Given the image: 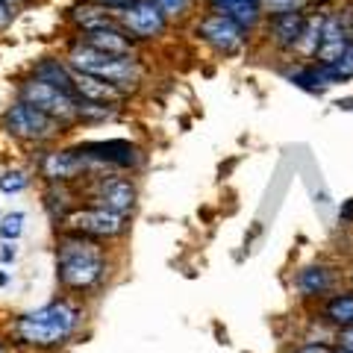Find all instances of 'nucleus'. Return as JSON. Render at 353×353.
Instances as JSON below:
<instances>
[{
    "mask_svg": "<svg viewBox=\"0 0 353 353\" xmlns=\"http://www.w3.org/2000/svg\"><path fill=\"white\" fill-rule=\"evenodd\" d=\"M83 324V306L71 301V297H59L50 301L39 309L18 315L9 324V339L18 347L36 350V353H48V350H59L77 336V330Z\"/></svg>",
    "mask_w": 353,
    "mask_h": 353,
    "instance_id": "obj_1",
    "label": "nucleus"
},
{
    "mask_svg": "<svg viewBox=\"0 0 353 353\" xmlns=\"http://www.w3.org/2000/svg\"><path fill=\"white\" fill-rule=\"evenodd\" d=\"M109 262L106 241L62 230L57 236V283L68 294H92L106 283Z\"/></svg>",
    "mask_w": 353,
    "mask_h": 353,
    "instance_id": "obj_2",
    "label": "nucleus"
},
{
    "mask_svg": "<svg viewBox=\"0 0 353 353\" xmlns=\"http://www.w3.org/2000/svg\"><path fill=\"white\" fill-rule=\"evenodd\" d=\"M65 59L74 71L80 74H92V77H101L106 83H115L121 88L132 92L136 85H141L145 80V65L139 62V57H115V53H103V50H94L83 44L80 39L71 41Z\"/></svg>",
    "mask_w": 353,
    "mask_h": 353,
    "instance_id": "obj_3",
    "label": "nucleus"
},
{
    "mask_svg": "<svg viewBox=\"0 0 353 353\" xmlns=\"http://www.w3.org/2000/svg\"><path fill=\"white\" fill-rule=\"evenodd\" d=\"M0 127H3L12 139L24 141V145H36V148L53 145V141L68 130L62 121L50 118L48 112H41V109H36L27 101H18V97L3 109V115H0Z\"/></svg>",
    "mask_w": 353,
    "mask_h": 353,
    "instance_id": "obj_4",
    "label": "nucleus"
},
{
    "mask_svg": "<svg viewBox=\"0 0 353 353\" xmlns=\"http://www.w3.org/2000/svg\"><path fill=\"white\" fill-rule=\"evenodd\" d=\"M194 36L224 59H236L250 48V32L239 27L233 18L215 12V9L194 18Z\"/></svg>",
    "mask_w": 353,
    "mask_h": 353,
    "instance_id": "obj_5",
    "label": "nucleus"
},
{
    "mask_svg": "<svg viewBox=\"0 0 353 353\" xmlns=\"http://www.w3.org/2000/svg\"><path fill=\"white\" fill-rule=\"evenodd\" d=\"M59 227L68 230V233H80V236L97 239V241H118L130 233V215H118L112 209L83 203V206H77Z\"/></svg>",
    "mask_w": 353,
    "mask_h": 353,
    "instance_id": "obj_6",
    "label": "nucleus"
},
{
    "mask_svg": "<svg viewBox=\"0 0 353 353\" xmlns=\"http://www.w3.org/2000/svg\"><path fill=\"white\" fill-rule=\"evenodd\" d=\"M85 197L92 206L112 209L118 215H132L139 206V185L124 174L101 171L85 180Z\"/></svg>",
    "mask_w": 353,
    "mask_h": 353,
    "instance_id": "obj_7",
    "label": "nucleus"
},
{
    "mask_svg": "<svg viewBox=\"0 0 353 353\" xmlns=\"http://www.w3.org/2000/svg\"><path fill=\"white\" fill-rule=\"evenodd\" d=\"M18 101L32 103L36 109H41V112H48L50 118L62 121L65 127L77 124V103H80V97L74 92H65L59 85L36 80V77H27V80L18 83Z\"/></svg>",
    "mask_w": 353,
    "mask_h": 353,
    "instance_id": "obj_8",
    "label": "nucleus"
},
{
    "mask_svg": "<svg viewBox=\"0 0 353 353\" xmlns=\"http://www.w3.org/2000/svg\"><path fill=\"white\" fill-rule=\"evenodd\" d=\"M36 171L41 174L44 183H62V185L80 183V180H88L92 174H97L92 159H85L77 148H48V150H39Z\"/></svg>",
    "mask_w": 353,
    "mask_h": 353,
    "instance_id": "obj_9",
    "label": "nucleus"
},
{
    "mask_svg": "<svg viewBox=\"0 0 353 353\" xmlns=\"http://www.w3.org/2000/svg\"><path fill=\"white\" fill-rule=\"evenodd\" d=\"M77 150L101 171H136L145 162V153L139 145H132L127 139H106V141H77Z\"/></svg>",
    "mask_w": 353,
    "mask_h": 353,
    "instance_id": "obj_10",
    "label": "nucleus"
},
{
    "mask_svg": "<svg viewBox=\"0 0 353 353\" xmlns=\"http://www.w3.org/2000/svg\"><path fill=\"white\" fill-rule=\"evenodd\" d=\"M345 280H347V274L339 271V265L318 259V262H309V265H303V268H297L294 277H292V285H294V292H297L301 301L321 303L327 294L341 289Z\"/></svg>",
    "mask_w": 353,
    "mask_h": 353,
    "instance_id": "obj_11",
    "label": "nucleus"
},
{
    "mask_svg": "<svg viewBox=\"0 0 353 353\" xmlns=\"http://www.w3.org/2000/svg\"><path fill=\"white\" fill-rule=\"evenodd\" d=\"M115 21H118V24L124 27L136 41H157V39H162L165 32H168V27H171V21L165 18V12H162L157 3H153V0H132L130 6L118 9Z\"/></svg>",
    "mask_w": 353,
    "mask_h": 353,
    "instance_id": "obj_12",
    "label": "nucleus"
},
{
    "mask_svg": "<svg viewBox=\"0 0 353 353\" xmlns=\"http://www.w3.org/2000/svg\"><path fill=\"white\" fill-rule=\"evenodd\" d=\"M306 18L309 12H292V15H274V18H265V39L277 53L283 57H294L297 44L303 39V30H306Z\"/></svg>",
    "mask_w": 353,
    "mask_h": 353,
    "instance_id": "obj_13",
    "label": "nucleus"
},
{
    "mask_svg": "<svg viewBox=\"0 0 353 353\" xmlns=\"http://www.w3.org/2000/svg\"><path fill=\"white\" fill-rule=\"evenodd\" d=\"M77 39H80L83 44H88V48L103 50V53H115V57H136V44H139L124 27L118 24V21H109V24L85 30Z\"/></svg>",
    "mask_w": 353,
    "mask_h": 353,
    "instance_id": "obj_14",
    "label": "nucleus"
},
{
    "mask_svg": "<svg viewBox=\"0 0 353 353\" xmlns=\"http://www.w3.org/2000/svg\"><path fill=\"white\" fill-rule=\"evenodd\" d=\"M318 321H321L330 333L353 327V285H341L333 294H327L318 303Z\"/></svg>",
    "mask_w": 353,
    "mask_h": 353,
    "instance_id": "obj_15",
    "label": "nucleus"
},
{
    "mask_svg": "<svg viewBox=\"0 0 353 353\" xmlns=\"http://www.w3.org/2000/svg\"><path fill=\"white\" fill-rule=\"evenodd\" d=\"M74 92H77V97H83V101L112 103V106H121L130 97L127 88H121L115 83H106V80H101V77L80 74V71H77V77H74Z\"/></svg>",
    "mask_w": 353,
    "mask_h": 353,
    "instance_id": "obj_16",
    "label": "nucleus"
},
{
    "mask_svg": "<svg viewBox=\"0 0 353 353\" xmlns=\"http://www.w3.org/2000/svg\"><path fill=\"white\" fill-rule=\"evenodd\" d=\"M215 12L233 18L239 27H245L250 36L265 24V6L262 0H209Z\"/></svg>",
    "mask_w": 353,
    "mask_h": 353,
    "instance_id": "obj_17",
    "label": "nucleus"
},
{
    "mask_svg": "<svg viewBox=\"0 0 353 353\" xmlns=\"http://www.w3.org/2000/svg\"><path fill=\"white\" fill-rule=\"evenodd\" d=\"M350 36L345 24H341L339 18V9H330V12H324V36H321V48H318L315 53V62H333L339 59L341 53H345L350 48Z\"/></svg>",
    "mask_w": 353,
    "mask_h": 353,
    "instance_id": "obj_18",
    "label": "nucleus"
},
{
    "mask_svg": "<svg viewBox=\"0 0 353 353\" xmlns=\"http://www.w3.org/2000/svg\"><path fill=\"white\" fill-rule=\"evenodd\" d=\"M30 77H36V80H44V83H50V85H59V88H65V92H74V77H77V71L68 65V59L44 57V59H39L36 65H32ZM74 94H77V92H74Z\"/></svg>",
    "mask_w": 353,
    "mask_h": 353,
    "instance_id": "obj_19",
    "label": "nucleus"
},
{
    "mask_svg": "<svg viewBox=\"0 0 353 353\" xmlns=\"http://www.w3.org/2000/svg\"><path fill=\"white\" fill-rule=\"evenodd\" d=\"M285 80H289L292 85H297V88H303V92H309V94H324L330 88L324 74H321V65H318L315 59H309V62L301 59L289 74H285Z\"/></svg>",
    "mask_w": 353,
    "mask_h": 353,
    "instance_id": "obj_20",
    "label": "nucleus"
},
{
    "mask_svg": "<svg viewBox=\"0 0 353 353\" xmlns=\"http://www.w3.org/2000/svg\"><path fill=\"white\" fill-rule=\"evenodd\" d=\"M71 197H74L71 189H68V185H62V183H48V189H44V201H41L44 203V212L50 215V221L57 227L77 209Z\"/></svg>",
    "mask_w": 353,
    "mask_h": 353,
    "instance_id": "obj_21",
    "label": "nucleus"
},
{
    "mask_svg": "<svg viewBox=\"0 0 353 353\" xmlns=\"http://www.w3.org/2000/svg\"><path fill=\"white\" fill-rule=\"evenodd\" d=\"M321 36H324V12H309L306 18V30H303V39L301 44H297V50H294V57L297 59H315V53L318 48H321Z\"/></svg>",
    "mask_w": 353,
    "mask_h": 353,
    "instance_id": "obj_22",
    "label": "nucleus"
},
{
    "mask_svg": "<svg viewBox=\"0 0 353 353\" xmlns=\"http://www.w3.org/2000/svg\"><path fill=\"white\" fill-rule=\"evenodd\" d=\"M321 65V74H324V80L327 85H339V83H353V44L341 53L339 59L333 62H318Z\"/></svg>",
    "mask_w": 353,
    "mask_h": 353,
    "instance_id": "obj_23",
    "label": "nucleus"
},
{
    "mask_svg": "<svg viewBox=\"0 0 353 353\" xmlns=\"http://www.w3.org/2000/svg\"><path fill=\"white\" fill-rule=\"evenodd\" d=\"M121 106L112 103H94V101H83L77 103V124H103V121L118 118Z\"/></svg>",
    "mask_w": 353,
    "mask_h": 353,
    "instance_id": "obj_24",
    "label": "nucleus"
},
{
    "mask_svg": "<svg viewBox=\"0 0 353 353\" xmlns=\"http://www.w3.org/2000/svg\"><path fill=\"white\" fill-rule=\"evenodd\" d=\"M315 0H262L265 6V18L274 15H292V12H309Z\"/></svg>",
    "mask_w": 353,
    "mask_h": 353,
    "instance_id": "obj_25",
    "label": "nucleus"
},
{
    "mask_svg": "<svg viewBox=\"0 0 353 353\" xmlns=\"http://www.w3.org/2000/svg\"><path fill=\"white\" fill-rule=\"evenodd\" d=\"M24 221H27V215L21 212V209L6 212L3 218H0V239L3 241H18L21 233H24Z\"/></svg>",
    "mask_w": 353,
    "mask_h": 353,
    "instance_id": "obj_26",
    "label": "nucleus"
},
{
    "mask_svg": "<svg viewBox=\"0 0 353 353\" xmlns=\"http://www.w3.org/2000/svg\"><path fill=\"white\" fill-rule=\"evenodd\" d=\"M27 185H30V174L21 171V168H12V171L0 174V192H3V194H21Z\"/></svg>",
    "mask_w": 353,
    "mask_h": 353,
    "instance_id": "obj_27",
    "label": "nucleus"
},
{
    "mask_svg": "<svg viewBox=\"0 0 353 353\" xmlns=\"http://www.w3.org/2000/svg\"><path fill=\"white\" fill-rule=\"evenodd\" d=\"M168 21H185L192 15V6H194V0H153Z\"/></svg>",
    "mask_w": 353,
    "mask_h": 353,
    "instance_id": "obj_28",
    "label": "nucleus"
},
{
    "mask_svg": "<svg viewBox=\"0 0 353 353\" xmlns=\"http://www.w3.org/2000/svg\"><path fill=\"white\" fill-rule=\"evenodd\" d=\"M336 341L333 339H306V341H297L285 353H336Z\"/></svg>",
    "mask_w": 353,
    "mask_h": 353,
    "instance_id": "obj_29",
    "label": "nucleus"
},
{
    "mask_svg": "<svg viewBox=\"0 0 353 353\" xmlns=\"http://www.w3.org/2000/svg\"><path fill=\"white\" fill-rule=\"evenodd\" d=\"M333 341H336V347H339V350L353 353V327H347V330H339V333H333Z\"/></svg>",
    "mask_w": 353,
    "mask_h": 353,
    "instance_id": "obj_30",
    "label": "nucleus"
},
{
    "mask_svg": "<svg viewBox=\"0 0 353 353\" xmlns=\"http://www.w3.org/2000/svg\"><path fill=\"white\" fill-rule=\"evenodd\" d=\"M18 259L15 241H0V265H12Z\"/></svg>",
    "mask_w": 353,
    "mask_h": 353,
    "instance_id": "obj_31",
    "label": "nucleus"
},
{
    "mask_svg": "<svg viewBox=\"0 0 353 353\" xmlns=\"http://www.w3.org/2000/svg\"><path fill=\"white\" fill-rule=\"evenodd\" d=\"M339 18H341V24H345L347 36H350V41H353V3L339 6Z\"/></svg>",
    "mask_w": 353,
    "mask_h": 353,
    "instance_id": "obj_32",
    "label": "nucleus"
},
{
    "mask_svg": "<svg viewBox=\"0 0 353 353\" xmlns=\"http://www.w3.org/2000/svg\"><path fill=\"white\" fill-rule=\"evenodd\" d=\"M12 18H15V9L0 0V30H6L9 24H12Z\"/></svg>",
    "mask_w": 353,
    "mask_h": 353,
    "instance_id": "obj_33",
    "label": "nucleus"
},
{
    "mask_svg": "<svg viewBox=\"0 0 353 353\" xmlns=\"http://www.w3.org/2000/svg\"><path fill=\"white\" fill-rule=\"evenodd\" d=\"M94 3H101V6H106V9H112V12H118V9L130 6L132 0H94Z\"/></svg>",
    "mask_w": 353,
    "mask_h": 353,
    "instance_id": "obj_34",
    "label": "nucleus"
},
{
    "mask_svg": "<svg viewBox=\"0 0 353 353\" xmlns=\"http://www.w3.org/2000/svg\"><path fill=\"white\" fill-rule=\"evenodd\" d=\"M339 218L345 221V224H350V221H353V197H350V201H347L345 206L339 209Z\"/></svg>",
    "mask_w": 353,
    "mask_h": 353,
    "instance_id": "obj_35",
    "label": "nucleus"
},
{
    "mask_svg": "<svg viewBox=\"0 0 353 353\" xmlns=\"http://www.w3.org/2000/svg\"><path fill=\"white\" fill-rule=\"evenodd\" d=\"M9 283V271H0V285H6Z\"/></svg>",
    "mask_w": 353,
    "mask_h": 353,
    "instance_id": "obj_36",
    "label": "nucleus"
},
{
    "mask_svg": "<svg viewBox=\"0 0 353 353\" xmlns=\"http://www.w3.org/2000/svg\"><path fill=\"white\" fill-rule=\"evenodd\" d=\"M3 3H9V6H12V9H18L21 3H24V0H3Z\"/></svg>",
    "mask_w": 353,
    "mask_h": 353,
    "instance_id": "obj_37",
    "label": "nucleus"
},
{
    "mask_svg": "<svg viewBox=\"0 0 353 353\" xmlns=\"http://www.w3.org/2000/svg\"><path fill=\"white\" fill-rule=\"evenodd\" d=\"M0 353H9V347H6V341L0 339Z\"/></svg>",
    "mask_w": 353,
    "mask_h": 353,
    "instance_id": "obj_38",
    "label": "nucleus"
},
{
    "mask_svg": "<svg viewBox=\"0 0 353 353\" xmlns=\"http://www.w3.org/2000/svg\"><path fill=\"white\" fill-rule=\"evenodd\" d=\"M347 280H350V285H353V274H347Z\"/></svg>",
    "mask_w": 353,
    "mask_h": 353,
    "instance_id": "obj_39",
    "label": "nucleus"
},
{
    "mask_svg": "<svg viewBox=\"0 0 353 353\" xmlns=\"http://www.w3.org/2000/svg\"><path fill=\"white\" fill-rule=\"evenodd\" d=\"M336 353H345V350H336Z\"/></svg>",
    "mask_w": 353,
    "mask_h": 353,
    "instance_id": "obj_40",
    "label": "nucleus"
}]
</instances>
